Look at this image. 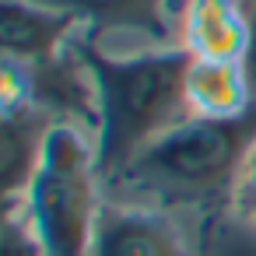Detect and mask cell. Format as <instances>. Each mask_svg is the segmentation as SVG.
Segmentation results:
<instances>
[{
  "label": "cell",
  "mask_w": 256,
  "mask_h": 256,
  "mask_svg": "<svg viewBox=\"0 0 256 256\" xmlns=\"http://www.w3.org/2000/svg\"><path fill=\"white\" fill-rule=\"evenodd\" d=\"M81 53L98 92V172L102 182H112L140 151L193 120L182 92L190 53L179 46H158L137 56H109L88 28L81 32Z\"/></svg>",
  "instance_id": "1"
},
{
  "label": "cell",
  "mask_w": 256,
  "mask_h": 256,
  "mask_svg": "<svg viewBox=\"0 0 256 256\" xmlns=\"http://www.w3.org/2000/svg\"><path fill=\"white\" fill-rule=\"evenodd\" d=\"M256 140V109L242 120H186L140 151L109 186L123 204L200 207L204 214L228 204L232 182Z\"/></svg>",
  "instance_id": "2"
},
{
  "label": "cell",
  "mask_w": 256,
  "mask_h": 256,
  "mask_svg": "<svg viewBox=\"0 0 256 256\" xmlns=\"http://www.w3.org/2000/svg\"><path fill=\"white\" fill-rule=\"evenodd\" d=\"M98 182L102 172L95 137L74 126H53L42 162L22 196L46 256L92 252V235L102 210Z\"/></svg>",
  "instance_id": "3"
},
{
  "label": "cell",
  "mask_w": 256,
  "mask_h": 256,
  "mask_svg": "<svg viewBox=\"0 0 256 256\" xmlns=\"http://www.w3.org/2000/svg\"><path fill=\"white\" fill-rule=\"evenodd\" d=\"M28 74V106L46 112L56 126H74L95 137L98 130V92L92 67L81 53V36L64 46L56 56L25 64Z\"/></svg>",
  "instance_id": "4"
},
{
  "label": "cell",
  "mask_w": 256,
  "mask_h": 256,
  "mask_svg": "<svg viewBox=\"0 0 256 256\" xmlns=\"http://www.w3.org/2000/svg\"><path fill=\"white\" fill-rule=\"evenodd\" d=\"M88 256H196L162 207L109 200L98 210Z\"/></svg>",
  "instance_id": "5"
},
{
  "label": "cell",
  "mask_w": 256,
  "mask_h": 256,
  "mask_svg": "<svg viewBox=\"0 0 256 256\" xmlns=\"http://www.w3.org/2000/svg\"><path fill=\"white\" fill-rule=\"evenodd\" d=\"M179 50L200 60H238L249 50V11L242 0H186L179 14Z\"/></svg>",
  "instance_id": "6"
},
{
  "label": "cell",
  "mask_w": 256,
  "mask_h": 256,
  "mask_svg": "<svg viewBox=\"0 0 256 256\" xmlns=\"http://www.w3.org/2000/svg\"><path fill=\"white\" fill-rule=\"evenodd\" d=\"M4 56L18 60V64H39L56 56L64 46H70L84 25L60 11V8H46L36 0H4Z\"/></svg>",
  "instance_id": "7"
},
{
  "label": "cell",
  "mask_w": 256,
  "mask_h": 256,
  "mask_svg": "<svg viewBox=\"0 0 256 256\" xmlns=\"http://www.w3.org/2000/svg\"><path fill=\"white\" fill-rule=\"evenodd\" d=\"M186 106L193 120H242L256 109V92L238 60H200L186 64Z\"/></svg>",
  "instance_id": "8"
},
{
  "label": "cell",
  "mask_w": 256,
  "mask_h": 256,
  "mask_svg": "<svg viewBox=\"0 0 256 256\" xmlns=\"http://www.w3.org/2000/svg\"><path fill=\"white\" fill-rule=\"evenodd\" d=\"M53 126L56 123L46 112H39L36 106L4 109V120H0V182H4V200L25 196V190L42 162Z\"/></svg>",
  "instance_id": "9"
},
{
  "label": "cell",
  "mask_w": 256,
  "mask_h": 256,
  "mask_svg": "<svg viewBox=\"0 0 256 256\" xmlns=\"http://www.w3.org/2000/svg\"><path fill=\"white\" fill-rule=\"evenodd\" d=\"M46 8H60L67 14H74L92 36L98 32H137V36H151V39H168V0H36Z\"/></svg>",
  "instance_id": "10"
},
{
  "label": "cell",
  "mask_w": 256,
  "mask_h": 256,
  "mask_svg": "<svg viewBox=\"0 0 256 256\" xmlns=\"http://www.w3.org/2000/svg\"><path fill=\"white\" fill-rule=\"evenodd\" d=\"M196 256H256V221H246L232 207L204 214L196 232Z\"/></svg>",
  "instance_id": "11"
},
{
  "label": "cell",
  "mask_w": 256,
  "mask_h": 256,
  "mask_svg": "<svg viewBox=\"0 0 256 256\" xmlns=\"http://www.w3.org/2000/svg\"><path fill=\"white\" fill-rule=\"evenodd\" d=\"M0 256H46L32 218L22 200H4V232H0Z\"/></svg>",
  "instance_id": "12"
},
{
  "label": "cell",
  "mask_w": 256,
  "mask_h": 256,
  "mask_svg": "<svg viewBox=\"0 0 256 256\" xmlns=\"http://www.w3.org/2000/svg\"><path fill=\"white\" fill-rule=\"evenodd\" d=\"M224 207H232L246 221H256V140H252V148H249V154H246V162H242V168L232 182V193H228Z\"/></svg>",
  "instance_id": "13"
},
{
  "label": "cell",
  "mask_w": 256,
  "mask_h": 256,
  "mask_svg": "<svg viewBox=\"0 0 256 256\" xmlns=\"http://www.w3.org/2000/svg\"><path fill=\"white\" fill-rule=\"evenodd\" d=\"M246 74L252 81V92H256V4L249 11V50H246Z\"/></svg>",
  "instance_id": "14"
}]
</instances>
